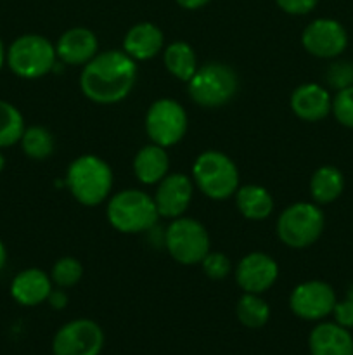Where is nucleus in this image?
Instances as JSON below:
<instances>
[{"mask_svg": "<svg viewBox=\"0 0 353 355\" xmlns=\"http://www.w3.org/2000/svg\"><path fill=\"white\" fill-rule=\"evenodd\" d=\"M176 3H179L182 9H187V10H197L201 9V7L208 6V3L211 2V0H175Z\"/></svg>", "mask_w": 353, "mask_h": 355, "instance_id": "obj_34", "label": "nucleus"}, {"mask_svg": "<svg viewBox=\"0 0 353 355\" xmlns=\"http://www.w3.org/2000/svg\"><path fill=\"white\" fill-rule=\"evenodd\" d=\"M301 45L318 59H336L348 47V33L339 21L331 17L314 19L301 33Z\"/></svg>", "mask_w": 353, "mask_h": 355, "instance_id": "obj_12", "label": "nucleus"}, {"mask_svg": "<svg viewBox=\"0 0 353 355\" xmlns=\"http://www.w3.org/2000/svg\"><path fill=\"white\" fill-rule=\"evenodd\" d=\"M325 80L329 85L338 92L353 85V62L350 61H336L332 62L325 73Z\"/></svg>", "mask_w": 353, "mask_h": 355, "instance_id": "obj_30", "label": "nucleus"}, {"mask_svg": "<svg viewBox=\"0 0 353 355\" xmlns=\"http://www.w3.org/2000/svg\"><path fill=\"white\" fill-rule=\"evenodd\" d=\"M6 262H7V250L6 246H3L2 239H0V270L6 267Z\"/></svg>", "mask_w": 353, "mask_h": 355, "instance_id": "obj_35", "label": "nucleus"}, {"mask_svg": "<svg viewBox=\"0 0 353 355\" xmlns=\"http://www.w3.org/2000/svg\"><path fill=\"white\" fill-rule=\"evenodd\" d=\"M336 302L331 284L318 279L300 283L289 295L291 312L303 321H322L332 314Z\"/></svg>", "mask_w": 353, "mask_h": 355, "instance_id": "obj_11", "label": "nucleus"}, {"mask_svg": "<svg viewBox=\"0 0 353 355\" xmlns=\"http://www.w3.org/2000/svg\"><path fill=\"white\" fill-rule=\"evenodd\" d=\"M190 179L204 196L215 201H224L234 196L237 191L239 170L225 153L208 149L194 162Z\"/></svg>", "mask_w": 353, "mask_h": 355, "instance_id": "obj_5", "label": "nucleus"}, {"mask_svg": "<svg viewBox=\"0 0 353 355\" xmlns=\"http://www.w3.org/2000/svg\"><path fill=\"white\" fill-rule=\"evenodd\" d=\"M83 277V266L75 257H61L57 262L52 266L51 279L57 288L68 290L76 286Z\"/></svg>", "mask_w": 353, "mask_h": 355, "instance_id": "obj_27", "label": "nucleus"}, {"mask_svg": "<svg viewBox=\"0 0 353 355\" xmlns=\"http://www.w3.org/2000/svg\"><path fill=\"white\" fill-rule=\"evenodd\" d=\"M332 315H334L336 324L343 326L346 329L353 328V302L345 298L343 302H336L334 309H332Z\"/></svg>", "mask_w": 353, "mask_h": 355, "instance_id": "obj_32", "label": "nucleus"}, {"mask_svg": "<svg viewBox=\"0 0 353 355\" xmlns=\"http://www.w3.org/2000/svg\"><path fill=\"white\" fill-rule=\"evenodd\" d=\"M310 355H353L350 329L336 322H318L308 336Z\"/></svg>", "mask_w": 353, "mask_h": 355, "instance_id": "obj_19", "label": "nucleus"}, {"mask_svg": "<svg viewBox=\"0 0 353 355\" xmlns=\"http://www.w3.org/2000/svg\"><path fill=\"white\" fill-rule=\"evenodd\" d=\"M165 47V35L154 23H137L127 31L123 38V52L135 62L156 58Z\"/></svg>", "mask_w": 353, "mask_h": 355, "instance_id": "obj_18", "label": "nucleus"}, {"mask_svg": "<svg viewBox=\"0 0 353 355\" xmlns=\"http://www.w3.org/2000/svg\"><path fill=\"white\" fill-rule=\"evenodd\" d=\"M189 118L187 111L175 99H158L149 106L145 113V132L152 144L172 148L179 144L187 134Z\"/></svg>", "mask_w": 353, "mask_h": 355, "instance_id": "obj_9", "label": "nucleus"}, {"mask_svg": "<svg viewBox=\"0 0 353 355\" xmlns=\"http://www.w3.org/2000/svg\"><path fill=\"white\" fill-rule=\"evenodd\" d=\"M51 274L42 269H24L10 283V297L23 307H37L52 293Z\"/></svg>", "mask_w": 353, "mask_h": 355, "instance_id": "obj_17", "label": "nucleus"}, {"mask_svg": "<svg viewBox=\"0 0 353 355\" xmlns=\"http://www.w3.org/2000/svg\"><path fill=\"white\" fill-rule=\"evenodd\" d=\"M194 182L185 173H168L156 187L154 203L159 217L179 218L189 208L194 196Z\"/></svg>", "mask_w": 353, "mask_h": 355, "instance_id": "obj_14", "label": "nucleus"}, {"mask_svg": "<svg viewBox=\"0 0 353 355\" xmlns=\"http://www.w3.org/2000/svg\"><path fill=\"white\" fill-rule=\"evenodd\" d=\"M275 3L291 16H305L317 7L318 0H275Z\"/></svg>", "mask_w": 353, "mask_h": 355, "instance_id": "obj_31", "label": "nucleus"}, {"mask_svg": "<svg viewBox=\"0 0 353 355\" xmlns=\"http://www.w3.org/2000/svg\"><path fill=\"white\" fill-rule=\"evenodd\" d=\"M170 170V156L165 148L158 144H147L138 149L134 158V173L138 182L154 186L161 182Z\"/></svg>", "mask_w": 353, "mask_h": 355, "instance_id": "obj_20", "label": "nucleus"}, {"mask_svg": "<svg viewBox=\"0 0 353 355\" xmlns=\"http://www.w3.org/2000/svg\"><path fill=\"white\" fill-rule=\"evenodd\" d=\"M48 304H51L52 309H64L68 305V295L64 293L62 288H57V290H52V293L48 295Z\"/></svg>", "mask_w": 353, "mask_h": 355, "instance_id": "obj_33", "label": "nucleus"}, {"mask_svg": "<svg viewBox=\"0 0 353 355\" xmlns=\"http://www.w3.org/2000/svg\"><path fill=\"white\" fill-rule=\"evenodd\" d=\"M104 347V331L92 319H73L57 329L52 340L54 355H99Z\"/></svg>", "mask_w": 353, "mask_h": 355, "instance_id": "obj_10", "label": "nucleus"}, {"mask_svg": "<svg viewBox=\"0 0 353 355\" xmlns=\"http://www.w3.org/2000/svg\"><path fill=\"white\" fill-rule=\"evenodd\" d=\"M19 142L24 155L31 159H47L55 149V141L52 132L48 128L40 127V125L24 128Z\"/></svg>", "mask_w": 353, "mask_h": 355, "instance_id": "obj_25", "label": "nucleus"}, {"mask_svg": "<svg viewBox=\"0 0 353 355\" xmlns=\"http://www.w3.org/2000/svg\"><path fill=\"white\" fill-rule=\"evenodd\" d=\"M331 113L346 128H353V85L338 90L332 97Z\"/></svg>", "mask_w": 353, "mask_h": 355, "instance_id": "obj_28", "label": "nucleus"}, {"mask_svg": "<svg viewBox=\"0 0 353 355\" xmlns=\"http://www.w3.org/2000/svg\"><path fill=\"white\" fill-rule=\"evenodd\" d=\"M24 128L26 127L21 111L14 104L0 99V149L17 144Z\"/></svg>", "mask_w": 353, "mask_h": 355, "instance_id": "obj_26", "label": "nucleus"}, {"mask_svg": "<svg viewBox=\"0 0 353 355\" xmlns=\"http://www.w3.org/2000/svg\"><path fill=\"white\" fill-rule=\"evenodd\" d=\"M201 267L206 277L213 281L225 279L232 270L230 259L221 252H208V255L201 260Z\"/></svg>", "mask_w": 353, "mask_h": 355, "instance_id": "obj_29", "label": "nucleus"}, {"mask_svg": "<svg viewBox=\"0 0 353 355\" xmlns=\"http://www.w3.org/2000/svg\"><path fill=\"white\" fill-rule=\"evenodd\" d=\"M346 298H348V300H352V302H353V284H352V286L348 288V291H346Z\"/></svg>", "mask_w": 353, "mask_h": 355, "instance_id": "obj_37", "label": "nucleus"}, {"mask_svg": "<svg viewBox=\"0 0 353 355\" xmlns=\"http://www.w3.org/2000/svg\"><path fill=\"white\" fill-rule=\"evenodd\" d=\"M345 191V177L341 170L332 165H322L311 173L310 196L314 203L331 205Z\"/></svg>", "mask_w": 353, "mask_h": 355, "instance_id": "obj_22", "label": "nucleus"}, {"mask_svg": "<svg viewBox=\"0 0 353 355\" xmlns=\"http://www.w3.org/2000/svg\"><path fill=\"white\" fill-rule=\"evenodd\" d=\"M6 62L19 78H42L51 73L57 62L55 45L42 35H21L7 49Z\"/></svg>", "mask_w": 353, "mask_h": 355, "instance_id": "obj_7", "label": "nucleus"}, {"mask_svg": "<svg viewBox=\"0 0 353 355\" xmlns=\"http://www.w3.org/2000/svg\"><path fill=\"white\" fill-rule=\"evenodd\" d=\"M239 322L249 329H260L269 322L270 305L262 298V295L244 293L235 307Z\"/></svg>", "mask_w": 353, "mask_h": 355, "instance_id": "obj_24", "label": "nucleus"}, {"mask_svg": "<svg viewBox=\"0 0 353 355\" xmlns=\"http://www.w3.org/2000/svg\"><path fill=\"white\" fill-rule=\"evenodd\" d=\"M239 90L237 73L225 62H206L199 66L187 82V92L194 104L215 110L230 103Z\"/></svg>", "mask_w": 353, "mask_h": 355, "instance_id": "obj_4", "label": "nucleus"}, {"mask_svg": "<svg viewBox=\"0 0 353 355\" xmlns=\"http://www.w3.org/2000/svg\"><path fill=\"white\" fill-rule=\"evenodd\" d=\"M325 227L322 208L314 201L289 205L277 218V236L280 243L293 250H303L318 241Z\"/></svg>", "mask_w": 353, "mask_h": 355, "instance_id": "obj_6", "label": "nucleus"}, {"mask_svg": "<svg viewBox=\"0 0 353 355\" xmlns=\"http://www.w3.org/2000/svg\"><path fill=\"white\" fill-rule=\"evenodd\" d=\"M99 52V40L89 28L75 26L66 30L55 44V54L68 66H85Z\"/></svg>", "mask_w": 353, "mask_h": 355, "instance_id": "obj_15", "label": "nucleus"}, {"mask_svg": "<svg viewBox=\"0 0 353 355\" xmlns=\"http://www.w3.org/2000/svg\"><path fill=\"white\" fill-rule=\"evenodd\" d=\"M137 83V62L123 51L97 52L82 69L80 89L96 104H116L127 99Z\"/></svg>", "mask_w": 353, "mask_h": 355, "instance_id": "obj_1", "label": "nucleus"}, {"mask_svg": "<svg viewBox=\"0 0 353 355\" xmlns=\"http://www.w3.org/2000/svg\"><path fill=\"white\" fill-rule=\"evenodd\" d=\"M163 62H165L166 71L180 82H189L199 68L196 52L183 40L172 42L163 49Z\"/></svg>", "mask_w": 353, "mask_h": 355, "instance_id": "obj_23", "label": "nucleus"}, {"mask_svg": "<svg viewBox=\"0 0 353 355\" xmlns=\"http://www.w3.org/2000/svg\"><path fill=\"white\" fill-rule=\"evenodd\" d=\"M66 186L83 207H97L109 198L113 189V170L102 158L82 155L69 163Z\"/></svg>", "mask_w": 353, "mask_h": 355, "instance_id": "obj_2", "label": "nucleus"}, {"mask_svg": "<svg viewBox=\"0 0 353 355\" xmlns=\"http://www.w3.org/2000/svg\"><path fill=\"white\" fill-rule=\"evenodd\" d=\"M235 207L239 214L253 222L266 220L273 211V198L263 186L258 184H246L239 186L234 194Z\"/></svg>", "mask_w": 353, "mask_h": 355, "instance_id": "obj_21", "label": "nucleus"}, {"mask_svg": "<svg viewBox=\"0 0 353 355\" xmlns=\"http://www.w3.org/2000/svg\"><path fill=\"white\" fill-rule=\"evenodd\" d=\"M234 276L235 283L244 293L262 295L275 284L279 277V266L266 253L253 252L239 260Z\"/></svg>", "mask_w": 353, "mask_h": 355, "instance_id": "obj_13", "label": "nucleus"}, {"mask_svg": "<svg viewBox=\"0 0 353 355\" xmlns=\"http://www.w3.org/2000/svg\"><path fill=\"white\" fill-rule=\"evenodd\" d=\"M6 54H7V51H6V47H3L2 38H0V69H2L3 62H6Z\"/></svg>", "mask_w": 353, "mask_h": 355, "instance_id": "obj_36", "label": "nucleus"}, {"mask_svg": "<svg viewBox=\"0 0 353 355\" xmlns=\"http://www.w3.org/2000/svg\"><path fill=\"white\" fill-rule=\"evenodd\" d=\"M165 246L176 263L196 266L210 252V234L199 220L192 217L173 218L165 231Z\"/></svg>", "mask_w": 353, "mask_h": 355, "instance_id": "obj_8", "label": "nucleus"}, {"mask_svg": "<svg viewBox=\"0 0 353 355\" xmlns=\"http://www.w3.org/2000/svg\"><path fill=\"white\" fill-rule=\"evenodd\" d=\"M291 110L300 120L315 123L331 113L332 97L325 87L318 83H303L291 94Z\"/></svg>", "mask_w": 353, "mask_h": 355, "instance_id": "obj_16", "label": "nucleus"}, {"mask_svg": "<svg viewBox=\"0 0 353 355\" xmlns=\"http://www.w3.org/2000/svg\"><path fill=\"white\" fill-rule=\"evenodd\" d=\"M3 166H6V158H3V155H2V151H0V173H2V170H3Z\"/></svg>", "mask_w": 353, "mask_h": 355, "instance_id": "obj_38", "label": "nucleus"}, {"mask_svg": "<svg viewBox=\"0 0 353 355\" xmlns=\"http://www.w3.org/2000/svg\"><path fill=\"white\" fill-rule=\"evenodd\" d=\"M106 217L111 227L121 234H141L158 222L154 198L141 189H123L107 201Z\"/></svg>", "mask_w": 353, "mask_h": 355, "instance_id": "obj_3", "label": "nucleus"}]
</instances>
